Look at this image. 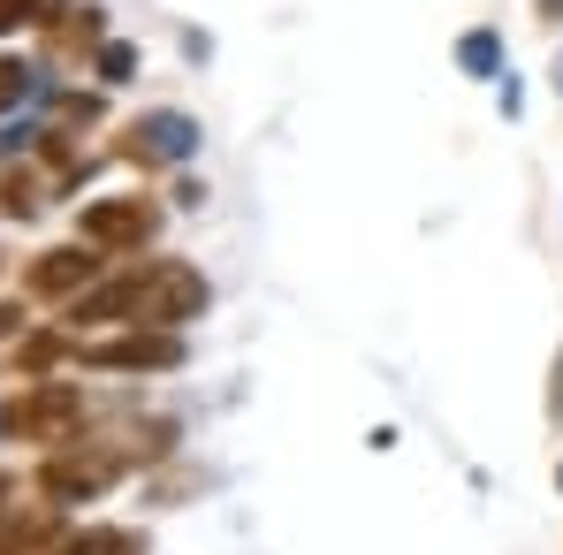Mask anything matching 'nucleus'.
Returning a JSON list of instances; mask_svg holds the SVG:
<instances>
[{"instance_id":"obj_1","label":"nucleus","mask_w":563,"mask_h":555,"mask_svg":"<svg viewBox=\"0 0 563 555\" xmlns=\"http://www.w3.org/2000/svg\"><path fill=\"white\" fill-rule=\"evenodd\" d=\"M206 312V275L190 259H153L145 275H130V320L137 328H184Z\"/></svg>"},{"instance_id":"obj_2","label":"nucleus","mask_w":563,"mask_h":555,"mask_svg":"<svg viewBox=\"0 0 563 555\" xmlns=\"http://www.w3.org/2000/svg\"><path fill=\"white\" fill-rule=\"evenodd\" d=\"M15 442H77V426H85V396L69 388V380H31L15 403H8V419H0Z\"/></svg>"},{"instance_id":"obj_3","label":"nucleus","mask_w":563,"mask_h":555,"mask_svg":"<svg viewBox=\"0 0 563 555\" xmlns=\"http://www.w3.org/2000/svg\"><path fill=\"white\" fill-rule=\"evenodd\" d=\"M77 358L92 373H176L190 351L176 328H130V335H107V343H77Z\"/></svg>"},{"instance_id":"obj_4","label":"nucleus","mask_w":563,"mask_h":555,"mask_svg":"<svg viewBox=\"0 0 563 555\" xmlns=\"http://www.w3.org/2000/svg\"><path fill=\"white\" fill-rule=\"evenodd\" d=\"M153 229H161V206H153V198H92V206L77 213V236H85L92 252H145Z\"/></svg>"},{"instance_id":"obj_5","label":"nucleus","mask_w":563,"mask_h":555,"mask_svg":"<svg viewBox=\"0 0 563 555\" xmlns=\"http://www.w3.org/2000/svg\"><path fill=\"white\" fill-rule=\"evenodd\" d=\"M107 479H114L107 457H46L38 464V495H46V502H92Z\"/></svg>"},{"instance_id":"obj_6","label":"nucleus","mask_w":563,"mask_h":555,"mask_svg":"<svg viewBox=\"0 0 563 555\" xmlns=\"http://www.w3.org/2000/svg\"><path fill=\"white\" fill-rule=\"evenodd\" d=\"M190 145H198V130H190V114L176 107H161V114H145L137 130H130V160H190Z\"/></svg>"},{"instance_id":"obj_7","label":"nucleus","mask_w":563,"mask_h":555,"mask_svg":"<svg viewBox=\"0 0 563 555\" xmlns=\"http://www.w3.org/2000/svg\"><path fill=\"white\" fill-rule=\"evenodd\" d=\"M92 244H62V252H38L31 259V289L38 297H85V281H92L99 259H85Z\"/></svg>"},{"instance_id":"obj_8","label":"nucleus","mask_w":563,"mask_h":555,"mask_svg":"<svg viewBox=\"0 0 563 555\" xmlns=\"http://www.w3.org/2000/svg\"><path fill=\"white\" fill-rule=\"evenodd\" d=\"M54 555H145V541L130 525H85V533L54 541Z\"/></svg>"},{"instance_id":"obj_9","label":"nucleus","mask_w":563,"mask_h":555,"mask_svg":"<svg viewBox=\"0 0 563 555\" xmlns=\"http://www.w3.org/2000/svg\"><path fill=\"white\" fill-rule=\"evenodd\" d=\"M54 541V518H0V555H31V548H46Z\"/></svg>"},{"instance_id":"obj_10","label":"nucleus","mask_w":563,"mask_h":555,"mask_svg":"<svg viewBox=\"0 0 563 555\" xmlns=\"http://www.w3.org/2000/svg\"><path fill=\"white\" fill-rule=\"evenodd\" d=\"M69 351H77V343H62V335H31V343H23V373L46 380V366H62Z\"/></svg>"},{"instance_id":"obj_11","label":"nucleus","mask_w":563,"mask_h":555,"mask_svg":"<svg viewBox=\"0 0 563 555\" xmlns=\"http://www.w3.org/2000/svg\"><path fill=\"white\" fill-rule=\"evenodd\" d=\"M62 0H0V31H15V23H46Z\"/></svg>"},{"instance_id":"obj_12","label":"nucleus","mask_w":563,"mask_h":555,"mask_svg":"<svg viewBox=\"0 0 563 555\" xmlns=\"http://www.w3.org/2000/svg\"><path fill=\"white\" fill-rule=\"evenodd\" d=\"M0 206L23 221V213H38V176H8V190H0Z\"/></svg>"},{"instance_id":"obj_13","label":"nucleus","mask_w":563,"mask_h":555,"mask_svg":"<svg viewBox=\"0 0 563 555\" xmlns=\"http://www.w3.org/2000/svg\"><path fill=\"white\" fill-rule=\"evenodd\" d=\"M130 69H137V54H130V46H99V77H107V85H122Z\"/></svg>"},{"instance_id":"obj_14","label":"nucleus","mask_w":563,"mask_h":555,"mask_svg":"<svg viewBox=\"0 0 563 555\" xmlns=\"http://www.w3.org/2000/svg\"><path fill=\"white\" fill-rule=\"evenodd\" d=\"M465 69H479V77L495 69V31H472L465 38Z\"/></svg>"},{"instance_id":"obj_15","label":"nucleus","mask_w":563,"mask_h":555,"mask_svg":"<svg viewBox=\"0 0 563 555\" xmlns=\"http://www.w3.org/2000/svg\"><path fill=\"white\" fill-rule=\"evenodd\" d=\"M8 99H23V62L0 54V107H8Z\"/></svg>"},{"instance_id":"obj_16","label":"nucleus","mask_w":563,"mask_h":555,"mask_svg":"<svg viewBox=\"0 0 563 555\" xmlns=\"http://www.w3.org/2000/svg\"><path fill=\"white\" fill-rule=\"evenodd\" d=\"M8 335H23V304H0V343Z\"/></svg>"},{"instance_id":"obj_17","label":"nucleus","mask_w":563,"mask_h":555,"mask_svg":"<svg viewBox=\"0 0 563 555\" xmlns=\"http://www.w3.org/2000/svg\"><path fill=\"white\" fill-rule=\"evenodd\" d=\"M8 495H15V479H8V471H0V502H8Z\"/></svg>"},{"instance_id":"obj_18","label":"nucleus","mask_w":563,"mask_h":555,"mask_svg":"<svg viewBox=\"0 0 563 555\" xmlns=\"http://www.w3.org/2000/svg\"><path fill=\"white\" fill-rule=\"evenodd\" d=\"M556 487H563V464H556Z\"/></svg>"},{"instance_id":"obj_19","label":"nucleus","mask_w":563,"mask_h":555,"mask_svg":"<svg viewBox=\"0 0 563 555\" xmlns=\"http://www.w3.org/2000/svg\"><path fill=\"white\" fill-rule=\"evenodd\" d=\"M556 85H563V77H556Z\"/></svg>"}]
</instances>
